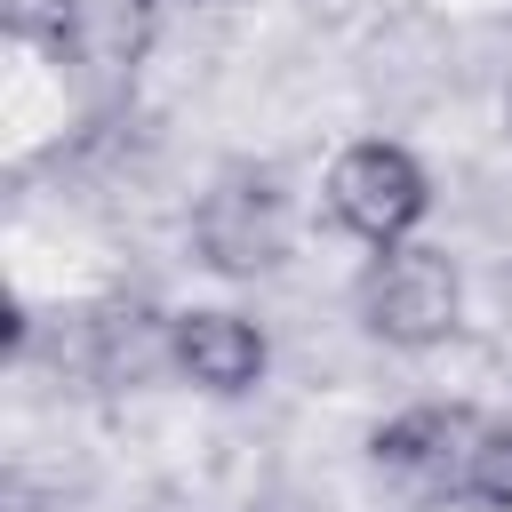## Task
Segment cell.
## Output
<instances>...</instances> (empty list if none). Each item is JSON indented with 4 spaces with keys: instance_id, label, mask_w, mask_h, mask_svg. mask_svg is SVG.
Here are the masks:
<instances>
[{
    "instance_id": "cell-1",
    "label": "cell",
    "mask_w": 512,
    "mask_h": 512,
    "mask_svg": "<svg viewBox=\"0 0 512 512\" xmlns=\"http://www.w3.org/2000/svg\"><path fill=\"white\" fill-rule=\"evenodd\" d=\"M376 464L432 504H512V424H488L464 400H424L376 432Z\"/></svg>"
},
{
    "instance_id": "cell-2",
    "label": "cell",
    "mask_w": 512,
    "mask_h": 512,
    "mask_svg": "<svg viewBox=\"0 0 512 512\" xmlns=\"http://www.w3.org/2000/svg\"><path fill=\"white\" fill-rule=\"evenodd\" d=\"M360 320L400 344V352H424L440 336H456L464 320V280L448 264V248H424V240H392L376 248L368 280H360Z\"/></svg>"
},
{
    "instance_id": "cell-3",
    "label": "cell",
    "mask_w": 512,
    "mask_h": 512,
    "mask_svg": "<svg viewBox=\"0 0 512 512\" xmlns=\"http://www.w3.org/2000/svg\"><path fill=\"white\" fill-rule=\"evenodd\" d=\"M424 208H432V176H424V160H416L408 144L360 136V144L336 152V168H328V216H336L352 240L392 248V240H408V232L424 224Z\"/></svg>"
},
{
    "instance_id": "cell-4",
    "label": "cell",
    "mask_w": 512,
    "mask_h": 512,
    "mask_svg": "<svg viewBox=\"0 0 512 512\" xmlns=\"http://www.w3.org/2000/svg\"><path fill=\"white\" fill-rule=\"evenodd\" d=\"M192 248L216 272H264V264H280V248H288V200H280V184L256 176V168L216 176L200 192V208H192Z\"/></svg>"
},
{
    "instance_id": "cell-5",
    "label": "cell",
    "mask_w": 512,
    "mask_h": 512,
    "mask_svg": "<svg viewBox=\"0 0 512 512\" xmlns=\"http://www.w3.org/2000/svg\"><path fill=\"white\" fill-rule=\"evenodd\" d=\"M264 360H272V344L248 312H176V376L184 384L232 400V392L264 384Z\"/></svg>"
},
{
    "instance_id": "cell-6",
    "label": "cell",
    "mask_w": 512,
    "mask_h": 512,
    "mask_svg": "<svg viewBox=\"0 0 512 512\" xmlns=\"http://www.w3.org/2000/svg\"><path fill=\"white\" fill-rule=\"evenodd\" d=\"M40 32L80 72H128L152 40V0H48Z\"/></svg>"
},
{
    "instance_id": "cell-7",
    "label": "cell",
    "mask_w": 512,
    "mask_h": 512,
    "mask_svg": "<svg viewBox=\"0 0 512 512\" xmlns=\"http://www.w3.org/2000/svg\"><path fill=\"white\" fill-rule=\"evenodd\" d=\"M40 8H48V0H8V16H16V24H24V32H32V24H40Z\"/></svg>"
},
{
    "instance_id": "cell-8",
    "label": "cell",
    "mask_w": 512,
    "mask_h": 512,
    "mask_svg": "<svg viewBox=\"0 0 512 512\" xmlns=\"http://www.w3.org/2000/svg\"><path fill=\"white\" fill-rule=\"evenodd\" d=\"M504 120H512V104H504Z\"/></svg>"
}]
</instances>
